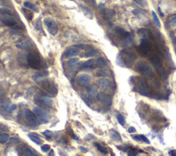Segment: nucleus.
<instances>
[{
    "label": "nucleus",
    "mask_w": 176,
    "mask_h": 156,
    "mask_svg": "<svg viewBox=\"0 0 176 156\" xmlns=\"http://www.w3.org/2000/svg\"><path fill=\"white\" fill-rule=\"evenodd\" d=\"M96 75L98 76V77H108L107 72L103 71V70H98L96 72Z\"/></svg>",
    "instance_id": "37"
},
{
    "label": "nucleus",
    "mask_w": 176,
    "mask_h": 156,
    "mask_svg": "<svg viewBox=\"0 0 176 156\" xmlns=\"http://www.w3.org/2000/svg\"><path fill=\"white\" fill-rule=\"evenodd\" d=\"M169 155H172V156H175L176 155V151H175V150H171V151H169Z\"/></svg>",
    "instance_id": "54"
},
{
    "label": "nucleus",
    "mask_w": 176,
    "mask_h": 156,
    "mask_svg": "<svg viewBox=\"0 0 176 156\" xmlns=\"http://www.w3.org/2000/svg\"><path fill=\"white\" fill-rule=\"evenodd\" d=\"M48 75V72L41 71L37 72L33 76V81L40 85L42 88L48 93L50 96H56L58 93V89L55 83L51 80L47 79L46 77Z\"/></svg>",
    "instance_id": "1"
},
{
    "label": "nucleus",
    "mask_w": 176,
    "mask_h": 156,
    "mask_svg": "<svg viewBox=\"0 0 176 156\" xmlns=\"http://www.w3.org/2000/svg\"><path fill=\"white\" fill-rule=\"evenodd\" d=\"M79 6H80V7L81 8H82L83 10L86 12V15H88V16L90 19H92V17H93V13H92V11H91L90 9L84 6L82 4H79Z\"/></svg>",
    "instance_id": "27"
},
{
    "label": "nucleus",
    "mask_w": 176,
    "mask_h": 156,
    "mask_svg": "<svg viewBox=\"0 0 176 156\" xmlns=\"http://www.w3.org/2000/svg\"><path fill=\"white\" fill-rule=\"evenodd\" d=\"M116 118L118 120V123H120L122 126H125V118L122 116V115L118 114L116 115Z\"/></svg>",
    "instance_id": "34"
},
{
    "label": "nucleus",
    "mask_w": 176,
    "mask_h": 156,
    "mask_svg": "<svg viewBox=\"0 0 176 156\" xmlns=\"http://www.w3.org/2000/svg\"><path fill=\"white\" fill-rule=\"evenodd\" d=\"M42 134L48 138H52L53 136H54V134H53L52 131L49 130H45L44 132L42 133Z\"/></svg>",
    "instance_id": "38"
},
{
    "label": "nucleus",
    "mask_w": 176,
    "mask_h": 156,
    "mask_svg": "<svg viewBox=\"0 0 176 156\" xmlns=\"http://www.w3.org/2000/svg\"><path fill=\"white\" fill-rule=\"evenodd\" d=\"M136 70L143 77L147 79H151L154 77V72L152 68L145 61H141L136 65Z\"/></svg>",
    "instance_id": "5"
},
{
    "label": "nucleus",
    "mask_w": 176,
    "mask_h": 156,
    "mask_svg": "<svg viewBox=\"0 0 176 156\" xmlns=\"http://www.w3.org/2000/svg\"><path fill=\"white\" fill-rule=\"evenodd\" d=\"M79 53H80V50L78 48V47H71V48L68 49V50L66 51L65 54L66 57H72V56H77Z\"/></svg>",
    "instance_id": "19"
},
{
    "label": "nucleus",
    "mask_w": 176,
    "mask_h": 156,
    "mask_svg": "<svg viewBox=\"0 0 176 156\" xmlns=\"http://www.w3.org/2000/svg\"><path fill=\"white\" fill-rule=\"evenodd\" d=\"M151 13H152V15H153V17H154V22L155 23H156V24L157 25V26L159 28L161 27V24H160V21H159V19L158 17V16H157L156 13L154 12V11H152L151 12Z\"/></svg>",
    "instance_id": "35"
},
{
    "label": "nucleus",
    "mask_w": 176,
    "mask_h": 156,
    "mask_svg": "<svg viewBox=\"0 0 176 156\" xmlns=\"http://www.w3.org/2000/svg\"><path fill=\"white\" fill-rule=\"evenodd\" d=\"M98 83L102 87V88L105 89V90L108 89L109 87H110V81L107 79H105V78L100 79L98 81Z\"/></svg>",
    "instance_id": "20"
},
{
    "label": "nucleus",
    "mask_w": 176,
    "mask_h": 156,
    "mask_svg": "<svg viewBox=\"0 0 176 156\" xmlns=\"http://www.w3.org/2000/svg\"><path fill=\"white\" fill-rule=\"evenodd\" d=\"M67 133H68V134L70 135V136L73 139H75V140H79V138L78 137H77V136H76L75 134H74V133H73V131H72V130H68L67 131Z\"/></svg>",
    "instance_id": "46"
},
{
    "label": "nucleus",
    "mask_w": 176,
    "mask_h": 156,
    "mask_svg": "<svg viewBox=\"0 0 176 156\" xmlns=\"http://www.w3.org/2000/svg\"><path fill=\"white\" fill-rule=\"evenodd\" d=\"M88 1L93 7H95L96 6V1H95V0H88Z\"/></svg>",
    "instance_id": "53"
},
{
    "label": "nucleus",
    "mask_w": 176,
    "mask_h": 156,
    "mask_svg": "<svg viewBox=\"0 0 176 156\" xmlns=\"http://www.w3.org/2000/svg\"><path fill=\"white\" fill-rule=\"evenodd\" d=\"M94 60L93 59H90L87 61L86 62H85L82 65L81 69H94V65H93Z\"/></svg>",
    "instance_id": "22"
},
{
    "label": "nucleus",
    "mask_w": 176,
    "mask_h": 156,
    "mask_svg": "<svg viewBox=\"0 0 176 156\" xmlns=\"http://www.w3.org/2000/svg\"><path fill=\"white\" fill-rule=\"evenodd\" d=\"M136 131V129L134 128V127H130L128 129V132L129 134H133V133H135Z\"/></svg>",
    "instance_id": "48"
},
{
    "label": "nucleus",
    "mask_w": 176,
    "mask_h": 156,
    "mask_svg": "<svg viewBox=\"0 0 176 156\" xmlns=\"http://www.w3.org/2000/svg\"><path fill=\"white\" fill-rule=\"evenodd\" d=\"M151 45L149 41V39L142 38L141 41V45H140L138 48V52L142 56H146L149 51L151 50Z\"/></svg>",
    "instance_id": "9"
},
{
    "label": "nucleus",
    "mask_w": 176,
    "mask_h": 156,
    "mask_svg": "<svg viewBox=\"0 0 176 156\" xmlns=\"http://www.w3.org/2000/svg\"><path fill=\"white\" fill-rule=\"evenodd\" d=\"M171 25L173 26H176V17H173L171 20Z\"/></svg>",
    "instance_id": "52"
},
{
    "label": "nucleus",
    "mask_w": 176,
    "mask_h": 156,
    "mask_svg": "<svg viewBox=\"0 0 176 156\" xmlns=\"http://www.w3.org/2000/svg\"><path fill=\"white\" fill-rule=\"evenodd\" d=\"M75 47H78V48H81V49H86L87 47H89V46H88V45H85L81 44V45H75Z\"/></svg>",
    "instance_id": "51"
},
{
    "label": "nucleus",
    "mask_w": 176,
    "mask_h": 156,
    "mask_svg": "<svg viewBox=\"0 0 176 156\" xmlns=\"http://www.w3.org/2000/svg\"><path fill=\"white\" fill-rule=\"evenodd\" d=\"M114 33L118 39L124 41V43L126 46H128L129 45H131V37L129 32H127L122 28L116 27L114 28Z\"/></svg>",
    "instance_id": "6"
},
{
    "label": "nucleus",
    "mask_w": 176,
    "mask_h": 156,
    "mask_svg": "<svg viewBox=\"0 0 176 156\" xmlns=\"http://www.w3.org/2000/svg\"><path fill=\"white\" fill-rule=\"evenodd\" d=\"M28 137H29V138L30 139V140H32V141L35 142V143L37 144H40L41 142H42V141H41V140L40 138H39V137L36 136H34V135H32V134H29L28 135Z\"/></svg>",
    "instance_id": "28"
},
{
    "label": "nucleus",
    "mask_w": 176,
    "mask_h": 156,
    "mask_svg": "<svg viewBox=\"0 0 176 156\" xmlns=\"http://www.w3.org/2000/svg\"><path fill=\"white\" fill-rule=\"evenodd\" d=\"M34 102L43 109H50L52 107L51 96L43 92H38L34 96Z\"/></svg>",
    "instance_id": "3"
},
{
    "label": "nucleus",
    "mask_w": 176,
    "mask_h": 156,
    "mask_svg": "<svg viewBox=\"0 0 176 156\" xmlns=\"http://www.w3.org/2000/svg\"><path fill=\"white\" fill-rule=\"evenodd\" d=\"M98 89V85L96 84H93L91 86L86 87V89L91 99H94V98H96V93H97Z\"/></svg>",
    "instance_id": "15"
},
{
    "label": "nucleus",
    "mask_w": 176,
    "mask_h": 156,
    "mask_svg": "<svg viewBox=\"0 0 176 156\" xmlns=\"http://www.w3.org/2000/svg\"><path fill=\"white\" fill-rule=\"evenodd\" d=\"M137 59V56L134 52L123 50L120 52L117 58V63L122 67L130 68Z\"/></svg>",
    "instance_id": "2"
},
{
    "label": "nucleus",
    "mask_w": 176,
    "mask_h": 156,
    "mask_svg": "<svg viewBox=\"0 0 176 156\" xmlns=\"http://www.w3.org/2000/svg\"><path fill=\"white\" fill-rule=\"evenodd\" d=\"M24 116H25L26 119L29 122L30 124L32 125H37L38 123V119L36 118V115L35 113L31 111L29 109H26L24 112Z\"/></svg>",
    "instance_id": "13"
},
{
    "label": "nucleus",
    "mask_w": 176,
    "mask_h": 156,
    "mask_svg": "<svg viewBox=\"0 0 176 156\" xmlns=\"http://www.w3.org/2000/svg\"><path fill=\"white\" fill-rule=\"evenodd\" d=\"M19 140L17 138H10L9 139L8 141V144H16V143H19Z\"/></svg>",
    "instance_id": "41"
},
{
    "label": "nucleus",
    "mask_w": 176,
    "mask_h": 156,
    "mask_svg": "<svg viewBox=\"0 0 176 156\" xmlns=\"http://www.w3.org/2000/svg\"><path fill=\"white\" fill-rule=\"evenodd\" d=\"M45 26H46L47 30L49 33L52 35H56L58 32V26L55 21L50 17L45 18L44 20Z\"/></svg>",
    "instance_id": "8"
},
{
    "label": "nucleus",
    "mask_w": 176,
    "mask_h": 156,
    "mask_svg": "<svg viewBox=\"0 0 176 156\" xmlns=\"http://www.w3.org/2000/svg\"><path fill=\"white\" fill-rule=\"evenodd\" d=\"M95 63L96 65L97 66L98 68H101V69H103V68H105L106 66H107V63H106L105 60L103 58H98V59L96 61Z\"/></svg>",
    "instance_id": "24"
},
{
    "label": "nucleus",
    "mask_w": 176,
    "mask_h": 156,
    "mask_svg": "<svg viewBox=\"0 0 176 156\" xmlns=\"http://www.w3.org/2000/svg\"><path fill=\"white\" fill-rule=\"evenodd\" d=\"M149 60H150L151 64L153 65V66H154L156 70H160V68H162V61L160 60V58H159L158 56H157L156 55H151V56L149 57Z\"/></svg>",
    "instance_id": "14"
},
{
    "label": "nucleus",
    "mask_w": 176,
    "mask_h": 156,
    "mask_svg": "<svg viewBox=\"0 0 176 156\" xmlns=\"http://www.w3.org/2000/svg\"><path fill=\"white\" fill-rule=\"evenodd\" d=\"M169 35H170V37H171V39L172 40V42H173V44H174V43H175V36L173 35V32H169Z\"/></svg>",
    "instance_id": "47"
},
{
    "label": "nucleus",
    "mask_w": 176,
    "mask_h": 156,
    "mask_svg": "<svg viewBox=\"0 0 176 156\" xmlns=\"http://www.w3.org/2000/svg\"><path fill=\"white\" fill-rule=\"evenodd\" d=\"M24 6L30 9V10H33L37 13L39 12V9H38L37 7L36 6L35 4H33V3H30L29 1H25V2L24 3Z\"/></svg>",
    "instance_id": "25"
},
{
    "label": "nucleus",
    "mask_w": 176,
    "mask_h": 156,
    "mask_svg": "<svg viewBox=\"0 0 176 156\" xmlns=\"http://www.w3.org/2000/svg\"><path fill=\"white\" fill-rule=\"evenodd\" d=\"M94 145L95 146L96 148H97L98 151L101 152V153H103V154H107V149H106L105 147H103V146H102L101 144H99L98 143H96V142H94Z\"/></svg>",
    "instance_id": "30"
},
{
    "label": "nucleus",
    "mask_w": 176,
    "mask_h": 156,
    "mask_svg": "<svg viewBox=\"0 0 176 156\" xmlns=\"http://www.w3.org/2000/svg\"><path fill=\"white\" fill-rule=\"evenodd\" d=\"M33 112L35 113L36 116L38 118V123L39 124H45V123H48L50 116L43 109L40 107H35L34 108Z\"/></svg>",
    "instance_id": "7"
},
{
    "label": "nucleus",
    "mask_w": 176,
    "mask_h": 156,
    "mask_svg": "<svg viewBox=\"0 0 176 156\" xmlns=\"http://www.w3.org/2000/svg\"><path fill=\"white\" fill-rule=\"evenodd\" d=\"M141 136V141H143L145 142V143L147 144H150V141L149 140V139H147V138L146 136H143V135H140Z\"/></svg>",
    "instance_id": "45"
},
{
    "label": "nucleus",
    "mask_w": 176,
    "mask_h": 156,
    "mask_svg": "<svg viewBox=\"0 0 176 156\" xmlns=\"http://www.w3.org/2000/svg\"><path fill=\"white\" fill-rule=\"evenodd\" d=\"M138 33L142 38H145V39H154V37H153L151 32L147 29H145V28H141V29L138 30Z\"/></svg>",
    "instance_id": "17"
},
{
    "label": "nucleus",
    "mask_w": 176,
    "mask_h": 156,
    "mask_svg": "<svg viewBox=\"0 0 176 156\" xmlns=\"http://www.w3.org/2000/svg\"><path fill=\"white\" fill-rule=\"evenodd\" d=\"M69 67L71 69V71H76L79 65V60L78 58H73L69 60L68 61Z\"/></svg>",
    "instance_id": "18"
},
{
    "label": "nucleus",
    "mask_w": 176,
    "mask_h": 156,
    "mask_svg": "<svg viewBox=\"0 0 176 156\" xmlns=\"http://www.w3.org/2000/svg\"><path fill=\"white\" fill-rule=\"evenodd\" d=\"M9 139V135L6 133L0 134V144H5Z\"/></svg>",
    "instance_id": "26"
},
{
    "label": "nucleus",
    "mask_w": 176,
    "mask_h": 156,
    "mask_svg": "<svg viewBox=\"0 0 176 156\" xmlns=\"http://www.w3.org/2000/svg\"><path fill=\"white\" fill-rule=\"evenodd\" d=\"M175 52H176V50H175Z\"/></svg>",
    "instance_id": "57"
},
{
    "label": "nucleus",
    "mask_w": 176,
    "mask_h": 156,
    "mask_svg": "<svg viewBox=\"0 0 176 156\" xmlns=\"http://www.w3.org/2000/svg\"><path fill=\"white\" fill-rule=\"evenodd\" d=\"M79 149H80L83 152H84V153H87V152L89 151L88 149H87V148L84 147V146H79Z\"/></svg>",
    "instance_id": "50"
},
{
    "label": "nucleus",
    "mask_w": 176,
    "mask_h": 156,
    "mask_svg": "<svg viewBox=\"0 0 176 156\" xmlns=\"http://www.w3.org/2000/svg\"><path fill=\"white\" fill-rule=\"evenodd\" d=\"M0 22L9 27H14L17 25V21L11 15H3L0 16Z\"/></svg>",
    "instance_id": "12"
},
{
    "label": "nucleus",
    "mask_w": 176,
    "mask_h": 156,
    "mask_svg": "<svg viewBox=\"0 0 176 156\" xmlns=\"http://www.w3.org/2000/svg\"><path fill=\"white\" fill-rule=\"evenodd\" d=\"M96 51L94 49H90L85 52V56L86 57H92L96 56Z\"/></svg>",
    "instance_id": "31"
},
{
    "label": "nucleus",
    "mask_w": 176,
    "mask_h": 156,
    "mask_svg": "<svg viewBox=\"0 0 176 156\" xmlns=\"http://www.w3.org/2000/svg\"><path fill=\"white\" fill-rule=\"evenodd\" d=\"M27 64L30 68L35 70H40L43 66L41 57L35 52H30L26 56Z\"/></svg>",
    "instance_id": "4"
},
{
    "label": "nucleus",
    "mask_w": 176,
    "mask_h": 156,
    "mask_svg": "<svg viewBox=\"0 0 176 156\" xmlns=\"http://www.w3.org/2000/svg\"><path fill=\"white\" fill-rule=\"evenodd\" d=\"M135 83L136 88L137 89V92L144 96H146L148 93V85L146 82L144 81L141 79H137Z\"/></svg>",
    "instance_id": "10"
},
{
    "label": "nucleus",
    "mask_w": 176,
    "mask_h": 156,
    "mask_svg": "<svg viewBox=\"0 0 176 156\" xmlns=\"http://www.w3.org/2000/svg\"><path fill=\"white\" fill-rule=\"evenodd\" d=\"M0 15H11V12L7 8H0Z\"/></svg>",
    "instance_id": "40"
},
{
    "label": "nucleus",
    "mask_w": 176,
    "mask_h": 156,
    "mask_svg": "<svg viewBox=\"0 0 176 156\" xmlns=\"http://www.w3.org/2000/svg\"><path fill=\"white\" fill-rule=\"evenodd\" d=\"M17 108V105L16 104H11L10 106H8L6 108H5L4 110L6 111L7 112H11L13 111V110H15Z\"/></svg>",
    "instance_id": "39"
},
{
    "label": "nucleus",
    "mask_w": 176,
    "mask_h": 156,
    "mask_svg": "<svg viewBox=\"0 0 176 156\" xmlns=\"http://www.w3.org/2000/svg\"><path fill=\"white\" fill-rule=\"evenodd\" d=\"M138 153V150L135 149H131V151H129L128 155H136Z\"/></svg>",
    "instance_id": "44"
},
{
    "label": "nucleus",
    "mask_w": 176,
    "mask_h": 156,
    "mask_svg": "<svg viewBox=\"0 0 176 156\" xmlns=\"http://www.w3.org/2000/svg\"><path fill=\"white\" fill-rule=\"evenodd\" d=\"M160 74V77L162 78V79L163 80H166L168 79V76H169V73H168L167 71L166 70H161L159 72Z\"/></svg>",
    "instance_id": "33"
},
{
    "label": "nucleus",
    "mask_w": 176,
    "mask_h": 156,
    "mask_svg": "<svg viewBox=\"0 0 176 156\" xmlns=\"http://www.w3.org/2000/svg\"><path fill=\"white\" fill-rule=\"evenodd\" d=\"M81 97H82V98H83V100H84L85 102H86L87 104H90L91 102H92V99H91L90 98H88V97H86V96H83V95H81Z\"/></svg>",
    "instance_id": "43"
},
{
    "label": "nucleus",
    "mask_w": 176,
    "mask_h": 156,
    "mask_svg": "<svg viewBox=\"0 0 176 156\" xmlns=\"http://www.w3.org/2000/svg\"><path fill=\"white\" fill-rule=\"evenodd\" d=\"M90 77L88 75H80L77 78V82L81 86H87L90 82Z\"/></svg>",
    "instance_id": "16"
},
{
    "label": "nucleus",
    "mask_w": 176,
    "mask_h": 156,
    "mask_svg": "<svg viewBox=\"0 0 176 156\" xmlns=\"http://www.w3.org/2000/svg\"><path fill=\"white\" fill-rule=\"evenodd\" d=\"M22 12L23 13H24V16L26 17V18L28 20H31L32 19H33V14L30 11L26 10V9H22Z\"/></svg>",
    "instance_id": "29"
},
{
    "label": "nucleus",
    "mask_w": 176,
    "mask_h": 156,
    "mask_svg": "<svg viewBox=\"0 0 176 156\" xmlns=\"http://www.w3.org/2000/svg\"><path fill=\"white\" fill-rule=\"evenodd\" d=\"M136 3H137L139 6H141V7H146L147 5V3L146 0H134Z\"/></svg>",
    "instance_id": "36"
},
{
    "label": "nucleus",
    "mask_w": 176,
    "mask_h": 156,
    "mask_svg": "<svg viewBox=\"0 0 176 156\" xmlns=\"http://www.w3.org/2000/svg\"><path fill=\"white\" fill-rule=\"evenodd\" d=\"M133 139H134V140H136V141H141V136H140V135H136V136H134Z\"/></svg>",
    "instance_id": "49"
},
{
    "label": "nucleus",
    "mask_w": 176,
    "mask_h": 156,
    "mask_svg": "<svg viewBox=\"0 0 176 156\" xmlns=\"http://www.w3.org/2000/svg\"><path fill=\"white\" fill-rule=\"evenodd\" d=\"M48 155H50H50H54V151H53V150H51L50 152V153H49Z\"/></svg>",
    "instance_id": "56"
},
{
    "label": "nucleus",
    "mask_w": 176,
    "mask_h": 156,
    "mask_svg": "<svg viewBox=\"0 0 176 156\" xmlns=\"http://www.w3.org/2000/svg\"><path fill=\"white\" fill-rule=\"evenodd\" d=\"M111 137L113 140H116L117 142H122V139L121 138L120 134L116 131L112 130L111 131Z\"/></svg>",
    "instance_id": "23"
},
{
    "label": "nucleus",
    "mask_w": 176,
    "mask_h": 156,
    "mask_svg": "<svg viewBox=\"0 0 176 156\" xmlns=\"http://www.w3.org/2000/svg\"><path fill=\"white\" fill-rule=\"evenodd\" d=\"M96 98L101 103L105 106H111L112 104V99L111 96L105 92H99L96 96Z\"/></svg>",
    "instance_id": "11"
},
{
    "label": "nucleus",
    "mask_w": 176,
    "mask_h": 156,
    "mask_svg": "<svg viewBox=\"0 0 176 156\" xmlns=\"http://www.w3.org/2000/svg\"><path fill=\"white\" fill-rule=\"evenodd\" d=\"M158 11H159V13H160V15H161V16H162V17H163V16H164V15H163V13H162L161 9H160V8H158Z\"/></svg>",
    "instance_id": "55"
},
{
    "label": "nucleus",
    "mask_w": 176,
    "mask_h": 156,
    "mask_svg": "<svg viewBox=\"0 0 176 156\" xmlns=\"http://www.w3.org/2000/svg\"><path fill=\"white\" fill-rule=\"evenodd\" d=\"M50 146L48 145V144H43V146H41V149L42 150L43 152H47L49 149H50Z\"/></svg>",
    "instance_id": "42"
},
{
    "label": "nucleus",
    "mask_w": 176,
    "mask_h": 156,
    "mask_svg": "<svg viewBox=\"0 0 176 156\" xmlns=\"http://www.w3.org/2000/svg\"><path fill=\"white\" fill-rule=\"evenodd\" d=\"M16 46L19 49H23V50H29L30 48V46L29 43L26 41H20L17 43Z\"/></svg>",
    "instance_id": "21"
},
{
    "label": "nucleus",
    "mask_w": 176,
    "mask_h": 156,
    "mask_svg": "<svg viewBox=\"0 0 176 156\" xmlns=\"http://www.w3.org/2000/svg\"><path fill=\"white\" fill-rule=\"evenodd\" d=\"M24 154L25 155H28V156H35L37 155V153H35L33 151H32L31 149L29 148L26 147L24 149Z\"/></svg>",
    "instance_id": "32"
}]
</instances>
